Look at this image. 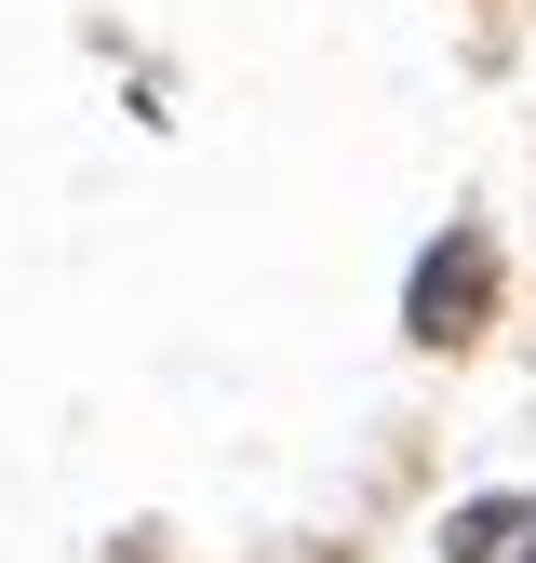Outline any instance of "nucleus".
Listing matches in <instances>:
<instances>
[{
	"mask_svg": "<svg viewBox=\"0 0 536 563\" xmlns=\"http://www.w3.org/2000/svg\"><path fill=\"white\" fill-rule=\"evenodd\" d=\"M469 296H483V242H443L429 282H416V322L429 335H469Z\"/></svg>",
	"mask_w": 536,
	"mask_h": 563,
	"instance_id": "1",
	"label": "nucleus"
}]
</instances>
